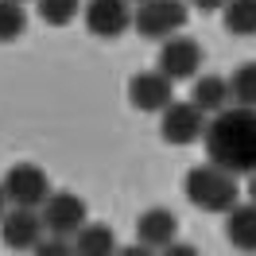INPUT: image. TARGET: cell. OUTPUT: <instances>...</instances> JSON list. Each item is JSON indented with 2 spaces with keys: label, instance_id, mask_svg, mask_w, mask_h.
Returning a JSON list of instances; mask_svg holds the SVG:
<instances>
[{
  "label": "cell",
  "instance_id": "6da1fadb",
  "mask_svg": "<svg viewBox=\"0 0 256 256\" xmlns=\"http://www.w3.org/2000/svg\"><path fill=\"white\" fill-rule=\"evenodd\" d=\"M206 160L225 167L229 175H252L256 171V109L229 105L214 112L202 132Z\"/></svg>",
  "mask_w": 256,
  "mask_h": 256
},
{
  "label": "cell",
  "instance_id": "7a4b0ae2",
  "mask_svg": "<svg viewBox=\"0 0 256 256\" xmlns=\"http://www.w3.org/2000/svg\"><path fill=\"white\" fill-rule=\"evenodd\" d=\"M182 194L186 202L206 214H229V210L240 202V182L237 175H229L218 163H202V167H190L186 178H182Z\"/></svg>",
  "mask_w": 256,
  "mask_h": 256
},
{
  "label": "cell",
  "instance_id": "3957f363",
  "mask_svg": "<svg viewBox=\"0 0 256 256\" xmlns=\"http://www.w3.org/2000/svg\"><path fill=\"white\" fill-rule=\"evenodd\" d=\"M132 28L144 39H171L186 28V0H144L132 12Z\"/></svg>",
  "mask_w": 256,
  "mask_h": 256
},
{
  "label": "cell",
  "instance_id": "277c9868",
  "mask_svg": "<svg viewBox=\"0 0 256 256\" xmlns=\"http://www.w3.org/2000/svg\"><path fill=\"white\" fill-rule=\"evenodd\" d=\"M0 190H4V198H8L12 206L39 210L47 202V194H50V178H47V171H43L39 163H16V167L4 171Z\"/></svg>",
  "mask_w": 256,
  "mask_h": 256
},
{
  "label": "cell",
  "instance_id": "5b68a950",
  "mask_svg": "<svg viewBox=\"0 0 256 256\" xmlns=\"http://www.w3.org/2000/svg\"><path fill=\"white\" fill-rule=\"evenodd\" d=\"M39 218L47 225V233L54 237H74L82 225L90 222V206H86V198L74 190H50L47 202L39 206Z\"/></svg>",
  "mask_w": 256,
  "mask_h": 256
},
{
  "label": "cell",
  "instance_id": "8992f818",
  "mask_svg": "<svg viewBox=\"0 0 256 256\" xmlns=\"http://www.w3.org/2000/svg\"><path fill=\"white\" fill-rule=\"evenodd\" d=\"M43 237H47V225L39 218V210H28V206L4 210V218H0V240L12 252H35V244Z\"/></svg>",
  "mask_w": 256,
  "mask_h": 256
},
{
  "label": "cell",
  "instance_id": "52a82bcc",
  "mask_svg": "<svg viewBox=\"0 0 256 256\" xmlns=\"http://www.w3.org/2000/svg\"><path fill=\"white\" fill-rule=\"evenodd\" d=\"M160 132L167 144H194V140H202V132H206V112L198 109L194 101H171L167 109L160 112Z\"/></svg>",
  "mask_w": 256,
  "mask_h": 256
},
{
  "label": "cell",
  "instance_id": "ba28073f",
  "mask_svg": "<svg viewBox=\"0 0 256 256\" xmlns=\"http://www.w3.org/2000/svg\"><path fill=\"white\" fill-rule=\"evenodd\" d=\"M198 66H202V43L190 39V35H171V39H163L160 47V70L167 74L171 82H186L198 74Z\"/></svg>",
  "mask_w": 256,
  "mask_h": 256
},
{
  "label": "cell",
  "instance_id": "9c48e42d",
  "mask_svg": "<svg viewBox=\"0 0 256 256\" xmlns=\"http://www.w3.org/2000/svg\"><path fill=\"white\" fill-rule=\"evenodd\" d=\"M82 16H86V32L97 35V39H116L132 28L128 0H86Z\"/></svg>",
  "mask_w": 256,
  "mask_h": 256
},
{
  "label": "cell",
  "instance_id": "30bf717a",
  "mask_svg": "<svg viewBox=\"0 0 256 256\" xmlns=\"http://www.w3.org/2000/svg\"><path fill=\"white\" fill-rule=\"evenodd\" d=\"M128 101L140 112H163L175 101V82L167 78L160 66L156 70H140L136 78L128 82Z\"/></svg>",
  "mask_w": 256,
  "mask_h": 256
},
{
  "label": "cell",
  "instance_id": "8fae6325",
  "mask_svg": "<svg viewBox=\"0 0 256 256\" xmlns=\"http://www.w3.org/2000/svg\"><path fill=\"white\" fill-rule=\"evenodd\" d=\"M136 240L148 244V248H156V252L167 248L171 240H178V218L171 214V210H163V206L144 210L140 222H136Z\"/></svg>",
  "mask_w": 256,
  "mask_h": 256
},
{
  "label": "cell",
  "instance_id": "7c38bea8",
  "mask_svg": "<svg viewBox=\"0 0 256 256\" xmlns=\"http://www.w3.org/2000/svg\"><path fill=\"white\" fill-rule=\"evenodd\" d=\"M225 233H229V244L237 252L256 256V206L252 202H237L225 214Z\"/></svg>",
  "mask_w": 256,
  "mask_h": 256
},
{
  "label": "cell",
  "instance_id": "4fadbf2b",
  "mask_svg": "<svg viewBox=\"0 0 256 256\" xmlns=\"http://www.w3.org/2000/svg\"><path fill=\"white\" fill-rule=\"evenodd\" d=\"M70 240H74L78 256H116V248H120L112 225H105V222H86Z\"/></svg>",
  "mask_w": 256,
  "mask_h": 256
},
{
  "label": "cell",
  "instance_id": "5bb4252c",
  "mask_svg": "<svg viewBox=\"0 0 256 256\" xmlns=\"http://www.w3.org/2000/svg\"><path fill=\"white\" fill-rule=\"evenodd\" d=\"M190 101L206 112V116L229 109V101H233V94H229V78H222V74H202V78H194Z\"/></svg>",
  "mask_w": 256,
  "mask_h": 256
},
{
  "label": "cell",
  "instance_id": "9a60e30c",
  "mask_svg": "<svg viewBox=\"0 0 256 256\" xmlns=\"http://www.w3.org/2000/svg\"><path fill=\"white\" fill-rule=\"evenodd\" d=\"M222 12H225V28L233 35H240V39L256 35V0H229Z\"/></svg>",
  "mask_w": 256,
  "mask_h": 256
},
{
  "label": "cell",
  "instance_id": "2e32d148",
  "mask_svg": "<svg viewBox=\"0 0 256 256\" xmlns=\"http://www.w3.org/2000/svg\"><path fill=\"white\" fill-rule=\"evenodd\" d=\"M24 32H28L24 0H0V43H16Z\"/></svg>",
  "mask_w": 256,
  "mask_h": 256
},
{
  "label": "cell",
  "instance_id": "e0dca14e",
  "mask_svg": "<svg viewBox=\"0 0 256 256\" xmlns=\"http://www.w3.org/2000/svg\"><path fill=\"white\" fill-rule=\"evenodd\" d=\"M229 94L237 105L244 109H256V62H244L229 74Z\"/></svg>",
  "mask_w": 256,
  "mask_h": 256
},
{
  "label": "cell",
  "instance_id": "ac0fdd59",
  "mask_svg": "<svg viewBox=\"0 0 256 256\" xmlns=\"http://www.w3.org/2000/svg\"><path fill=\"white\" fill-rule=\"evenodd\" d=\"M35 4H39V20L50 28H66L82 12V0H35Z\"/></svg>",
  "mask_w": 256,
  "mask_h": 256
},
{
  "label": "cell",
  "instance_id": "d6986e66",
  "mask_svg": "<svg viewBox=\"0 0 256 256\" xmlns=\"http://www.w3.org/2000/svg\"><path fill=\"white\" fill-rule=\"evenodd\" d=\"M35 256H78V252H74V240H70V237H54V233H47V237L35 244Z\"/></svg>",
  "mask_w": 256,
  "mask_h": 256
},
{
  "label": "cell",
  "instance_id": "ffe728a7",
  "mask_svg": "<svg viewBox=\"0 0 256 256\" xmlns=\"http://www.w3.org/2000/svg\"><path fill=\"white\" fill-rule=\"evenodd\" d=\"M160 256H198V248H194V244H178V240H171L167 248H160Z\"/></svg>",
  "mask_w": 256,
  "mask_h": 256
},
{
  "label": "cell",
  "instance_id": "44dd1931",
  "mask_svg": "<svg viewBox=\"0 0 256 256\" xmlns=\"http://www.w3.org/2000/svg\"><path fill=\"white\" fill-rule=\"evenodd\" d=\"M116 256H160V252H156V248H148V244H140V240H136V244H124V248H116Z\"/></svg>",
  "mask_w": 256,
  "mask_h": 256
},
{
  "label": "cell",
  "instance_id": "7402d4cb",
  "mask_svg": "<svg viewBox=\"0 0 256 256\" xmlns=\"http://www.w3.org/2000/svg\"><path fill=\"white\" fill-rule=\"evenodd\" d=\"M225 4H229V0H190V8H198V12H206V16H210V12H222Z\"/></svg>",
  "mask_w": 256,
  "mask_h": 256
},
{
  "label": "cell",
  "instance_id": "603a6c76",
  "mask_svg": "<svg viewBox=\"0 0 256 256\" xmlns=\"http://www.w3.org/2000/svg\"><path fill=\"white\" fill-rule=\"evenodd\" d=\"M248 202H252V206H256V171H252V175H248Z\"/></svg>",
  "mask_w": 256,
  "mask_h": 256
},
{
  "label": "cell",
  "instance_id": "cb8c5ba5",
  "mask_svg": "<svg viewBox=\"0 0 256 256\" xmlns=\"http://www.w3.org/2000/svg\"><path fill=\"white\" fill-rule=\"evenodd\" d=\"M4 202H8V198H4V190H0V218H4Z\"/></svg>",
  "mask_w": 256,
  "mask_h": 256
},
{
  "label": "cell",
  "instance_id": "d4e9b609",
  "mask_svg": "<svg viewBox=\"0 0 256 256\" xmlns=\"http://www.w3.org/2000/svg\"><path fill=\"white\" fill-rule=\"evenodd\" d=\"M128 4H144V0H128Z\"/></svg>",
  "mask_w": 256,
  "mask_h": 256
}]
</instances>
